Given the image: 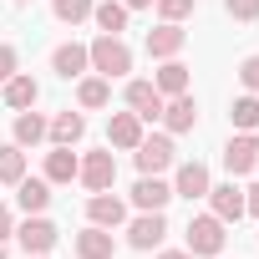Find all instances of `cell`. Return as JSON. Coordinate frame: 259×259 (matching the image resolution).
Instances as JSON below:
<instances>
[{
	"label": "cell",
	"instance_id": "obj_1",
	"mask_svg": "<svg viewBox=\"0 0 259 259\" xmlns=\"http://www.w3.org/2000/svg\"><path fill=\"white\" fill-rule=\"evenodd\" d=\"M87 56H92V71L107 76V81H117V76L133 71V46H127L122 36H97V41L87 46Z\"/></svg>",
	"mask_w": 259,
	"mask_h": 259
},
{
	"label": "cell",
	"instance_id": "obj_2",
	"mask_svg": "<svg viewBox=\"0 0 259 259\" xmlns=\"http://www.w3.org/2000/svg\"><path fill=\"white\" fill-rule=\"evenodd\" d=\"M224 229H229L224 219L193 213V219H188V234H183V239H188V254H193V259H219V254H224V239H229Z\"/></svg>",
	"mask_w": 259,
	"mask_h": 259
},
{
	"label": "cell",
	"instance_id": "obj_3",
	"mask_svg": "<svg viewBox=\"0 0 259 259\" xmlns=\"http://www.w3.org/2000/svg\"><path fill=\"white\" fill-rule=\"evenodd\" d=\"M173 153H178V148H173V138H168V133H153V138L143 133V143L133 148L138 173H168V168H173Z\"/></svg>",
	"mask_w": 259,
	"mask_h": 259
},
{
	"label": "cell",
	"instance_id": "obj_4",
	"mask_svg": "<svg viewBox=\"0 0 259 259\" xmlns=\"http://www.w3.org/2000/svg\"><path fill=\"white\" fill-rule=\"evenodd\" d=\"M16 239H21V249H26V254H51V249H56V239H61V229H56L46 213H26V224L16 229Z\"/></svg>",
	"mask_w": 259,
	"mask_h": 259
},
{
	"label": "cell",
	"instance_id": "obj_5",
	"mask_svg": "<svg viewBox=\"0 0 259 259\" xmlns=\"http://www.w3.org/2000/svg\"><path fill=\"white\" fill-rule=\"evenodd\" d=\"M168 198H173V183H163V173H143L133 183V208L138 213H163Z\"/></svg>",
	"mask_w": 259,
	"mask_h": 259
},
{
	"label": "cell",
	"instance_id": "obj_6",
	"mask_svg": "<svg viewBox=\"0 0 259 259\" xmlns=\"http://www.w3.org/2000/svg\"><path fill=\"white\" fill-rule=\"evenodd\" d=\"M183 46H188L183 21H158V26L148 31V56H153V61H168V56H178Z\"/></svg>",
	"mask_w": 259,
	"mask_h": 259
},
{
	"label": "cell",
	"instance_id": "obj_7",
	"mask_svg": "<svg viewBox=\"0 0 259 259\" xmlns=\"http://www.w3.org/2000/svg\"><path fill=\"white\" fill-rule=\"evenodd\" d=\"M51 71H56L61 81H81V76L92 71V56H87V46H81V41H61V46L51 51Z\"/></svg>",
	"mask_w": 259,
	"mask_h": 259
},
{
	"label": "cell",
	"instance_id": "obj_8",
	"mask_svg": "<svg viewBox=\"0 0 259 259\" xmlns=\"http://www.w3.org/2000/svg\"><path fill=\"white\" fill-rule=\"evenodd\" d=\"M254 163H259V138H254V133H234V138L224 143V168H229V178L254 173Z\"/></svg>",
	"mask_w": 259,
	"mask_h": 259
},
{
	"label": "cell",
	"instance_id": "obj_9",
	"mask_svg": "<svg viewBox=\"0 0 259 259\" xmlns=\"http://www.w3.org/2000/svg\"><path fill=\"white\" fill-rule=\"evenodd\" d=\"M76 178H81L92 193H107V188L117 183V158H112V153H87L81 168H76Z\"/></svg>",
	"mask_w": 259,
	"mask_h": 259
},
{
	"label": "cell",
	"instance_id": "obj_10",
	"mask_svg": "<svg viewBox=\"0 0 259 259\" xmlns=\"http://www.w3.org/2000/svg\"><path fill=\"white\" fill-rule=\"evenodd\" d=\"M208 213L224 219V224H239L244 219V188H234V178L229 183H208Z\"/></svg>",
	"mask_w": 259,
	"mask_h": 259
},
{
	"label": "cell",
	"instance_id": "obj_11",
	"mask_svg": "<svg viewBox=\"0 0 259 259\" xmlns=\"http://www.w3.org/2000/svg\"><path fill=\"white\" fill-rule=\"evenodd\" d=\"M122 97H127V112H138L143 122H158V117H163V102H168L153 81H127Z\"/></svg>",
	"mask_w": 259,
	"mask_h": 259
},
{
	"label": "cell",
	"instance_id": "obj_12",
	"mask_svg": "<svg viewBox=\"0 0 259 259\" xmlns=\"http://www.w3.org/2000/svg\"><path fill=\"white\" fill-rule=\"evenodd\" d=\"M163 239H168V219H163V213H138L133 224H127V244L143 249V254H148V249H158Z\"/></svg>",
	"mask_w": 259,
	"mask_h": 259
},
{
	"label": "cell",
	"instance_id": "obj_13",
	"mask_svg": "<svg viewBox=\"0 0 259 259\" xmlns=\"http://www.w3.org/2000/svg\"><path fill=\"white\" fill-rule=\"evenodd\" d=\"M208 183H213V178H208V168H203L198 158H193V163H178V173H173V198H188V203H193V198H208Z\"/></svg>",
	"mask_w": 259,
	"mask_h": 259
},
{
	"label": "cell",
	"instance_id": "obj_14",
	"mask_svg": "<svg viewBox=\"0 0 259 259\" xmlns=\"http://www.w3.org/2000/svg\"><path fill=\"white\" fill-rule=\"evenodd\" d=\"M87 224H97V229H122V224H127V203H122L117 193H92V198H87Z\"/></svg>",
	"mask_w": 259,
	"mask_h": 259
},
{
	"label": "cell",
	"instance_id": "obj_15",
	"mask_svg": "<svg viewBox=\"0 0 259 259\" xmlns=\"http://www.w3.org/2000/svg\"><path fill=\"white\" fill-rule=\"evenodd\" d=\"M107 143L122 148V153H133V148L143 143V117H138V112H112V117H107Z\"/></svg>",
	"mask_w": 259,
	"mask_h": 259
},
{
	"label": "cell",
	"instance_id": "obj_16",
	"mask_svg": "<svg viewBox=\"0 0 259 259\" xmlns=\"http://www.w3.org/2000/svg\"><path fill=\"white\" fill-rule=\"evenodd\" d=\"M46 138H51V148H76L87 138V117L81 112H56L46 122Z\"/></svg>",
	"mask_w": 259,
	"mask_h": 259
},
{
	"label": "cell",
	"instance_id": "obj_17",
	"mask_svg": "<svg viewBox=\"0 0 259 259\" xmlns=\"http://www.w3.org/2000/svg\"><path fill=\"white\" fill-rule=\"evenodd\" d=\"M158 122L168 127V133H193V127H198V102H193L188 92H183V97H168Z\"/></svg>",
	"mask_w": 259,
	"mask_h": 259
},
{
	"label": "cell",
	"instance_id": "obj_18",
	"mask_svg": "<svg viewBox=\"0 0 259 259\" xmlns=\"http://www.w3.org/2000/svg\"><path fill=\"white\" fill-rule=\"evenodd\" d=\"M112 254H117V234H112V229L87 224V229L76 234V259H112Z\"/></svg>",
	"mask_w": 259,
	"mask_h": 259
},
{
	"label": "cell",
	"instance_id": "obj_19",
	"mask_svg": "<svg viewBox=\"0 0 259 259\" xmlns=\"http://www.w3.org/2000/svg\"><path fill=\"white\" fill-rule=\"evenodd\" d=\"M127 16H133V11H127L122 0H97V6H92V21H97L102 36H122L127 31Z\"/></svg>",
	"mask_w": 259,
	"mask_h": 259
},
{
	"label": "cell",
	"instance_id": "obj_20",
	"mask_svg": "<svg viewBox=\"0 0 259 259\" xmlns=\"http://www.w3.org/2000/svg\"><path fill=\"white\" fill-rule=\"evenodd\" d=\"M36 97H41V87H36V76H31V71H16V76L6 81V107H11V112L36 107Z\"/></svg>",
	"mask_w": 259,
	"mask_h": 259
},
{
	"label": "cell",
	"instance_id": "obj_21",
	"mask_svg": "<svg viewBox=\"0 0 259 259\" xmlns=\"http://www.w3.org/2000/svg\"><path fill=\"white\" fill-rule=\"evenodd\" d=\"M76 168H81V158H76L71 148H51V153H46V173H41V178L56 188V183H71V178H76Z\"/></svg>",
	"mask_w": 259,
	"mask_h": 259
},
{
	"label": "cell",
	"instance_id": "obj_22",
	"mask_svg": "<svg viewBox=\"0 0 259 259\" xmlns=\"http://www.w3.org/2000/svg\"><path fill=\"white\" fill-rule=\"evenodd\" d=\"M16 203H21V213H46L51 183H46V178H21V183H16Z\"/></svg>",
	"mask_w": 259,
	"mask_h": 259
},
{
	"label": "cell",
	"instance_id": "obj_23",
	"mask_svg": "<svg viewBox=\"0 0 259 259\" xmlns=\"http://www.w3.org/2000/svg\"><path fill=\"white\" fill-rule=\"evenodd\" d=\"M153 87H158L163 97H183V92H188V66H183L178 56H168V61L158 66V76H153Z\"/></svg>",
	"mask_w": 259,
	"mask_h": 259
},
{
	"label": "cell",
	"instance_id": "obj_24",
	"mask_svg": "<svg viewBox=\"0 0 259 259\" xmlns=\"http://www.w3.org/2000/svg\"><path fill=\"white\" fill-rule=\"evenodd\" d=\"M11 133H16V148H36V143H46V117L41 112H16V127H11Z\"/></svg>",
	"mask_w": 259,
	"mask_h": 259
},
{
	"label": "cell",
	"instance_id": "obj_25",
	"mask_svg": "<svg viewBox=\"0 0 259 259\" xmlns=\"http://www.w3.org/2000/svg\"><path fill=\"white\" fill-rule=\"evenodd\" d=\"M76 102H81L87 112L107 107V102H112V81H107V76H81V81H76Z\"/></svg>",
	"mask_w": 259,
	"mask_h": 259
},
{
	"label": "cell",
	"instance_id": "obj_26",
	"mask_svg": "<svg viewBox=\"0 0 259 259\" xmlns=\"http://www.w3.org/2000/svg\"><path fill=\"white\" fill-rule=\"evenodd\" d=\"M229 122L239 127V133H254V127H259V97H254V92L234 97V107H229Z\"/></svg>",
	"mask_w": 259,
	"mask_h": 259
},
{
	"label": "cell",
	"instance_id": "obj_27",
	"mask_svg": "<svg viewBox=\"0 0 259 259\" xmlns=\"http://www.w3.org/2000/svg\"><path fill=\"white\" fill-rule=\"evenodd\" d=\"M21 178H26V153H21L16 143H0V183L16 188Z\"/></svg>",
	"mask_w": 259,
	"mask_h": 259
},
{
	"label": "cell",
	"instance_id": "obj_28",
	"mask_svg": "<svg viewBox=\"0 0 259 259\" xmlns=\"http://www.w3.org/2000/svg\"><path fill=\"white\" fill-rule=\"evenodd\" d=\"M92 6H97V0H51V11H56L61 26H81L92 16Z\"/></svg>",
	"mask_w": 259,
	"mask_h": 259
},
{
	"label": "cell",
	"instance_id": "obj_29",
	"mask_svg": "<svg viewBox=\"0 0 259 259\" xmlns=\"http://www.w3.org/2000/svg\"><path fill=\"white\" fill-rule=\"evenodd\" d=\"M153 6H158L163 21H188L193 16V0H153Z\"/></svg>",
	"mask_w": 259,
	"mask_h": 259
},
{
	"label": "cell",
	"instance_id": "obj_30",
	"mask_svg": "<svg viewBox=\"0 0 259 259\" xmlns=\"http://www.w3.org/2000/svg\"><path fill=\"white\" fill-rule=\"evenodd\" d=\"M16 71H21V56H16V46H11V41H0V87H6Z\"/></svg>",
	"mask_w": 259,
	"mask_h": 259
},
{
	"label": "cell",
	"instance_id": "obj_31",
	"mask_svg": "<svg viewBox=\"0 0 259 259\" xmlns=\"http://www.w3.org/2000/svg\"><path fill=\"white\" fill-rule=\"evenodd\" d=\"M224 11L234 21H259V0H224Z\"/></svg>",
	"mask_w": 259,
	"mask_h": 259
},
{
	"label": "cell",
	"instance_id": "obj_32",
	"mask_svg": "<svg viewBox=\"0 0 259 259\" xmlns=\"http://www.w3.org/2000/svg\"><path fill=\"white\" fill-rule=\"evenodd\" d=\"M239 81H244V92H259V56L239 61Z\"/></svg>",
	"mask_w": 259,
	"mask_h": 259
},
{
	"label": "cell",
	"instance_id": "obj_33",
	"mask_svg": "<svg viewBox=\"0 0 259 259\" xmlns=\"http://www.w3.org/2000/svg\"><path fill=\"white\" fill-rule=\"evenodd\" d=\"M6 239H16V213L0 203V244H6Z\"/></svg>",
	"mask_w": 259,
	"mask_h": 259
},
{
	"label": "cell",
	"instance_id": "obj_34",
	"mask_svg": "<svg viewBox=\"0 0 259 259\" xmlns=\"http://www.w3.org/2000/svg\"><path fill=\"white\" fill-rule=\"evenodd\" d=\"M244 213H254V219H259V183H254V188H244Z\"/></svg>",
	"mask_w": 259,
	"mask_h": 259
},
{
	"label": "cell",
	"instance_id": "obj_35",
	"mask_svg": "<svg viewBox=\"0 0 259 259\" xmlns=\"http://www.w3.org/2000/svg\"><path fill=\"white\" fill-rule=\"evenodd\" d=\"M158 259H193V254H188V249H163Z\"/></svg>",
	"mask_w": 259,
	"mask_h": 259
},
{
	"label": "cell",
	"instance_id": "obj_36",
	"mask_svg": "<svg viewBox=\"0 0 259 259\" xmlns=\"http://www.w3.org/2000/svg\"><path fill=\"white\" fill-rule=\"evenodd\" d=\"M122 6H127V11H148L153 0H122Z\"/></svg>",
	"mask_w": 259,
	"mask_h": 259
},
{
	"label": "cell",
	"instance_id": "obj_37",
	"mask_svg": "<svg viewBox=\"0 0 259 259\" xmlns=\"http://www.w3.org/2000/svg\"><path fill=\"white\" fill-rule=\"evenodd\" d=\"M26 259H46V254H26Z\"/></svg>",
	"mask_w": 259,
	"mask_h": 259
},
{
	"label": "cell",
	"instance_id": "obj_38",
	"mask_svg": "<svg viewBox=\"0 0 259 259\" xmlns=\"http://www.w3.org/2000/svg\"><path fill=\"white\" fill-rule=\"evenodd\" d=\"M0 259H6V244H0Z\"/></svg>",
	"mask_w": 259,
	"mask_h": 259
},
{
	"label": "cell",
	"instance_id": "obj_39",
	"mask_svg": "<svg viewBox=\"0 0 259 259\" xmlns=\"http://www.w3.org/2000/svg\"><path fill=\"white\" fill-rule=\"evenodd\" d=\"M16 6H31V0H16Z\"/></svg>",
	"mask_w": 259,
	"mask_h": 259
},
{
	"label": "cell",
	"instance_id": "obj_40",
	"mask_svg": "<svg viewBox=\"0 0 259 259\" xmlns=\"http://www.w3.org/2000/svg\"><path fill=\"white\" fill-rule=\"evenodd\" d=\"M254 168H259V163H254Z\"/></svg>",
	"mask_w": 259,
	"mask_h": 259
}]
</instances>
